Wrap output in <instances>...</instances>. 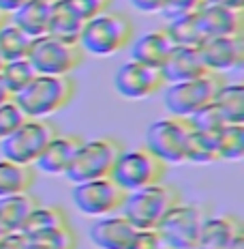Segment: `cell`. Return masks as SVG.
Masks as SVG:
<instances>
[{
  "label": "cell",
  "instance_id": "f546056e",
  "mask_svg": "<svg viewBox=\"0 0 244 249\" xmlns=\"http://www.w3.org/2000/svg\"><path fill=\"white\" fill-rule=\"evenodd\" d=\"M37 77V71L33 69V65L28 62V58H19V60H9L2 65L0 69V80L4 82L7 90L11 95H19L30 82Z\"/></svg>",
  "mask_w": 244,
  "mask_h": 249
},
{
  "label": "cell",
  "instance_id": "bcb514c9",
  "mask_svg": "<svg viewBox=\"0 0 244 249\" xmlns=\"http://www.w3.org/2000/svg\"><path fill=\"white\" fill-rule=\"evenodd\" d=\"M49 2H51V0H49Z\"/></svg>",
  "mask_w": 244,
  "mask_h": 249
},
{
  "label": "cell",
  "instance_id": "7a4b0ae2",
  "mask_svg": "<svg viewBox=\"0 0 244 249\" xmlns=\"http://www.w3.org/2000/svg\"><path fill=\"white\" fill-rule=\"evenodd\" d=\"M77 84L71 75H39L13 99L28 118H49L71 106Z\"/></svg>",
  "mask_w": 244,
  "mask_h": 249
},
{
  "label": "cell",
  "instance_id": "e0dca14e",
  "mask_svg": "<svg viewBox=\"0 0 244 249\" xmlns=\"http://www.w3.org/2000/svg\"><path fill=\"white\" fill-rule=\"evenodd\" d=\"M161 73H163L165 84H176V82H186V80L204 75L208 73V69L197 48L174 45L165 62L161 65Z\"/></svg>",
  "mask_w": 244,
  "mask_h": 249
},
{
  "label": "cell",
  "instance_id": "2e32d148",
  "mask_svg": "<svg viewBox=\"0 0 244 249\" xmlns=\"http://www.w3.org/2000/svg\"><path fill=\"white\" fill-rule=\"evenodd\" d=\"M135 232V228L122 213L98 217L90 226V241L97 249H129Z\"/></svg>",
  "mask_w": 244,
  "mask_h": 249
},
{
  "label": "cell",
  "instance_id": "60d3db41",
  "mask_svg": "<svg viewBox=\"0 0 244 249\" xmlns=\"http://www.w3.org/2000/svg\"><path fill=\"white\" fill-rule=\"evenodd\" d=\"M28 249H49V247L41 245V243H34V241H28Z\"/></svg>",
  "mask_w": 244,
  "mask_h": 249
},
{
  "label": "cell",
  "instance_id": "4dcf8cb0",
  "mask_svg": "<svg viewBox=\"0 0 244 249\" xmlns=\"http://www.w3.org/2000/svg\"><path fill=\"white\" fill-rule=\"evenodd\" d=\"M26 114L22 112V107L15 103V99H9L0 106V142L7 136H11L15 129L26 121Z\"/></svg>",
  "mask_w": 244,
  "mask_h": 249
},
{
  "label": "cell",
  "instance_id": "ab89813d",
  "mask_svg": "<svg viewBox=\"0 0 244 249\" xmlns=\"http://www.w3.org/2000/svg\"><path fill=\"white\" fill-rule=\"evenodd\" d=\"M227 249H244V234H242V236H238L236 241H233V243H231V245L227 247Z\"/></svg>",
  "mask_w": 244,
  "mask_h": 249
},
{
  "label": "cell",
  "instance_id": "7bdbcfd3",
  "mask_svg": "<svg viewBox=\"0 0 244 249\" xmlns=\"http://www.w3.org/2000/svg\"><path fill=\"white\" fill-rule=\"evenodd\" d=\"M2 234H4V228H2V226H0V236H2Z\"/></svg>",
  "mask_w": 244,
  "mask_h": 249
},
{
  "label": "cell",
  "instance_id": "d4e9b609",
  "mask_svg": "<svg viewBox=\"0 0 244 249\" xmlns=\"http://www.w3.org/2000/svg\"><path fill=\"white\" fill-rule=\"evenodd\" d=\"M212 107L225 124H244V86L225 82L216 92Z\"/></svg>",
  "mask_w": 244,
  "mask_h": 249
},
{
  "label": "cell",
  "instance_id": "8d00e7d4",
  "mask_svg": "<svg viewBox=\"0 0 244 249\" xmlns=\"http://www.w3.org/2000/svg\"><path fill=\"white\" fill-rule=\"evenodd\" d=\"M24 2H28V0H0V11H4L7 15H11L15 9H19Z\"/></svg>",
  "mask_w": 244,
  "mask_h": 249
},
{
  "label": "cell",
  "instance_id": "d6a6232c",
  "mask_svg": "<svg viewBox=\"0 0 244 249\" xmlns=\"http://www.w3.org/2000/svg\"><path fill=\"white\" fill-rule=\"evenodd\" d=\"M165 243L161 234L157 232V228H142L135 232L129 249H163Z\"/></svg>",
  "mask_w": 244,
  "mask_h": 249
},
{
  "label": "cell",
  "instance_id": "9a60e30c",
  "mask_svg": "<svg viewBox=\"0 0 244 249\" xmlns=\"http://www.w3.org/2000/svg\"><path fill=\"white\" fill-rule=\"evenodd\" d=\"M84 142L81 136H71V133H58L56 138L49 140L45 150L39 155V159L33 163L37 172L49 174V176H65L73 161L77 148Z\"/></svg>",
  "mask_w": 244,
  "mask_h": 249
},
{
  "label": "cell",
  "instance_id": "ffe728a7",
  "mask_svg": "<svg viewBox=\"0 0 244 249\" xmlns=\"http://www.w3.org/2000/svg\"><path fill=\"white\" fill-rule=\"evenodd\" d=\"M71 226L69 221V215L62 206H56V204H39L37 209L30 213V217L26 219L24 228L19 232L33 241V238H39V236H45L49 232H56L60 228H66Z\"/></svg>",
  "mask_w": 244,
  "mask_h": 249
},
{
  "label": "cell",
  "instance_id": "ee69618b",
  "mask_svg": "<svg viewBox=\"0 0 244 249\" xmlns=\"http://www.w3.org/2000/svg\"><path fill=\"white\" fill-rule=\"evenodd\" d=\"M2 65H4V62H2V58H0V69H2Z\"/></svg>",
  "mask_w": 244,
  "mask_h": 249
},
{
  "label": "cell",
  "instance_id": "277c9868",
  "mask_svg": "<svg viewBox=\"0 0 244 249\" xmlns=\"http://www.w3.org/2000/svg\"><path fill=\"white\" fill-rule=\"evenodd\" d=\"M227 82L221 73H208L193 77L186 82H176V84H165L163 88V106L169 116L191 118L206 106L214 101L219 88Z\"/></svg>",
  "mask_w": 244,
  "mask_h": 249
},
{
  "label": "cell",
  "instance_id": "8992f818",
  "mask_svg": "<svg viewBox=\"0 0 244 249\" xmlns=\"http://www.w3.org/2000/svg\"><path fill=\"white\" fill-rule=\"evenodd\" d=\"M165 174H167V163L154 153H150L146 146H137L122 148L110 176L127 194H131L144 187L163 183Z\"/></svg>",
  "mask_w": 244,
  "mask_h": 249
},
{
  "label": "cell",
  "instance_id": "4fadbf2b",
  "mask_svg": "<svg viewBox=\"0 0 244 249\" xmlns=\"http://www.w3.org/2000/svg\"><path fill=\"white\" fill-rule=\"evenodd\" d=\"M201 60L212 73H231L244 67V35L236 37H206L199 48Z\"/></svg>",
  "mask_w": 244,
  "mask_h": 249
},
{
  "label": "cell",
  "instance_id": "7c38bea8",
  "mask_svg": "<svg viewBox=\"0 0 244 249\" xmlns=\"http://www.w3.org/2000/svg\"><path fill=\"white\" fill-rule=\"evenodd\" d=\"M114 86H116L118 95L124 99L142 101L163 92L165 80L157 67L142 65L137 60H127L118 67L116 75H114Z\"/></svg>",
  "mask_w": 244,
  "mask_h": 249
},
{
  "label": "cell",
  "instance_id": "9c48e42d",
  "mask_svg": "<svg viewBox=\"0 0 244 249\" xmlns=\"http://www.w3.org/2000/svg\"><path fill=\"white\" fill-rule=\"evenodd\" d=\"M58 133L56 123H51L49 118H26L11 136L0 142V155L2 159H11L15 163L33 165L49 144V140Z\"/></svg>",
  "mask_w": 244,
  "mask_h": 249
},
{
  "label": "cell",
  "instance_id": "83f0119b",
  "mask_svg": "<svg viewBox=\"0 0 244 249\" xmlns=\"http://www.w3.org/2000/svg\"><path fill=\"white\" fill-rule=\"evenodd\" d=\"M214 136L219 161H240L244 157V124H225Z\"/></svg>",
  "mask_w": 244,
  "mask_h": 249
},
{
  "label": "cell",
  "instance_id": "30bf717a",
  "mask_svg": "<svg viewBox=\"0 0 244 249\" xmlns=\"http://www.w3.org/2000/svg\"><path fill=\"white\" fill-rule=\"evenodd\" d=\"M71 198H73V206L81 215L98 219V217L120 213L122 202L127 198V191L112 176H103V178L73 185Z\"/></svg>",
  "mask_w": 244,
  "mask_h": 249
},
{
  "label": "cell",
  "instance_id": "5bb4252c",
  "mask_svg": "<svg viewBox=\"0 0 244 249\" xmlns=\"http://www.w3.org/2000/svg\"><path fill=\"white\" fill-rule=\"evenodd\" d=\"M206 37H236L244 35V9L204 2L195 11Z\"/></svg>",
  "mask_w": 244,
  "mask_h": 249
},
{
  "label": "cell",
  "instance_id": "484cf974",
  "mask_svg": "<svg viewBox=\"0 0 244 249\" xmlns=\"http://www.w3.org/2000/svg\"><path fill=\"white\" fill-rule=\"evenodd\" d=\"M163 30L169 37L171 45H180V48H199L201 41L206 39V35H204V30H201L199 22H197L195 13L169 19Z\"/></svg>",
  "mask_w": 244,
  "mask_h": 249
},
{
  "label": "cell",
  "instance_id": "603a6c76",
  "mask_svg": "<svg viewBox=\"0 0 244 249\" xmlns=\"http://www.w3.org/2000/svg\"><path fill=\"white\" fill-rule=\"evenodd\" d=\"M9 22L17 26L30 39L48 35L49 24V0H28L9 15Z\"/></svg>",
  "mask_w": 244,
  "mask_h": 249
},
{
  "label": "cell",
  "instance_id": "836d02e7",
  "mask_svg": "<svg viewBox=\"0 0 244 249\" xmlns=\"http://www.w3.org/2000/svg\"><path fill=\"white\" fill-rule=\"evenodd\" d=\"M201 4H204V0H165L161 13L167 19H174V18H182V15L195 13Z\"/></svg>",
  "mask_w": 244,
  "mask_h": 249
},
{
  "label": "cell",
  "instance_id": "f1b7e54d",
  "mask_svg": "<svg viewBox=\"0 0 244 249\" xmlns=\"http://www.w3.org/2000/svg\"><path fill=\"white\" fill-rule=\"evenodd\" d=\"M30 41L33 39H30L26 33H22L17 26L7 22L2 28H0V58H2V62L26 58L28 48H30Z\"/></svg>",
  "mask_w": 244,
  "mask_h": 249
},
{
  "label": "cell",
  "instance_id": "e575fe53",
  "mask_svg": "<svg viewBox=\"0 0 244 249\" xmlns=\"http://www.w3.org/2000/svg\"><path fill=\"white\" fill-rule=\"evenodd\" d=\"M0 249H28V238L22 232H4L0 236Z\"/></svg>",
  "mask_w": 244,
  "mask_h": 249
},
{
  "label": "cell",
  "instance_id": "d590c367",
  "mask_svg": "<svg viewBox=\"0 0 244 249\" xmlns=\"http://www.w3.org/2000/svg\"><path fill=\"white\" fill-rule=\"evenodd\" d=\"M131 4L142 13H161L165 0H131Z\"/></svg>",
  "mask_w": 244,
  "mask_h": 249
},
{
  "label": "cell",
  "instance_id": "d6986e66",
  "mask_svg": "<svg viewBox=\"0 0 244 249\" xmlns=\"http://www.w3.org/2000/svg\"><path fill=\"white\" fill-rule=\"evenodd\" d=\"M131 60H137L142 65L148 67H157L161 69V65L165 62L167 54L171 52V41L165 35V30H150V33H144L142 37H135L131 41Z\"/></svg>",
  "mask_w": 244,
  "mask_h": 249
},
{
  "label": "cell",
  "instance_id": "52a82bcc",
  "mask_svg": "<svg viewBox=\"0 0 244 249\" xmlns=\"http://www.w3.org/2000/svg\"><path fill=\"white\" fill-rule=\"evenodd\" d=\"M80 43L58 39L54 35H41L30 41L26 58L39 75H71L84 62Z\"/></svg>",
  "mask_w": 244,
  "mask_h": 249
},
{
  "label": "cell",
  "instance_id": "8fae6325",
  "mask_svg": "<svg viewBox=\"0 0 244 249\" xmlns=\"http://www.w3.org/2000/svg\"><path fill=\"white\" fill-rule=\"evenodd\" d=\"M193 124L189 118L165 116L154 121L146 131V146L165 163H184V148Z\"/></svg>",
  "mask_w": 244,
  "mask_h": 249
},
{
  "label": "cell",
  "instance_id": "6da1fadb",
  "mask_svg": "<svg viewBox=\"0 0 244 249\" xmlns=\"http://www.w3.org/2000/svg\"><path fill=\"white\" fill-rule=\"evenodd\" d=\"M135 39V26L133 19L122 11H107L98 13L97 18L88 19L80 35V48L84 54L97 56V58H107L118 52L127 50Z\"/></svg>",
  "mask_w": 244,
  "mask_h": 249
},
{
  "label": "cell",
  "instance_id": "1f68e13d",
  "mask_svg": "<svg viewBox=\"0 0 244 249\" xmlns=\"http://www.w3.org/2000/svg\"><path fill=\"white\" fill-rule=\"evenodd\" d=\"M71 7L75 9V13L80 15L84 22H88V19L97 18L98 13L107 11L112 4V0H69Z\"/></svg>",
  "mask_w": 244,
  "mask_h": 249
},
{
  "label": "cell",
  "instance_id": "ba28073f",
  "mask_svg": "<svg viewBox=\"0 0 244 249\" xmlns=\"http://www.w3.org/2000/svg\"><path fill=\"white\" fill-rule=\"evenodd\" d=\"M212 209L208 204H176L159 221L157 232L163 238L165 247L171 249H195L199 245L201 228L210 217Z\"/></svg>",
  "mask_w": 244,
  "mask_h": 249
},
{
  "label": "cell",
  "instance_id": "f35d334b",
  "mask_svg": "<svg viewBox=\"0 0 244 249\" xmlns=\"http://www.w3.org/2000/svg\"><path fill=\"white\" fill-rule=\"evenodd\" d=\"M9 99H13V95L7 90V86H4V82L0 80V106H2L4 101H9Z\"/></svg>",
  "mask_w": 244,
  "mask_h": 249
},
{
  "label": "cell",
  "instance_id": "3957f363",
  "mask_svg": "<svg viewBox=\"0 0 244 249\" xmlns=\"http://www.w3.org/2000/svg\"><path fill=\"white\" fill-rule=\"evenodd\" d=\"M180 202H182L180 189L163 180V183L150 185V187H144V189L127 194L120 213L137 230H142V228H157L159 221Z\"/></svg>",
  "mask_w": 244,
  "mask_h": 249
},
{
  "label": "cell",
  "instance_id": "b9f144b4",
  "mask_svg": "<svg viewBox=\"0 0 244 249\" xmlns=\"http://www.w3.org/2000/svg\"><path fill=\"white\" fill-rule=\"evenodd\" d=\"M7 22H9V15L4 13V11H0V28H2V26L7 24Z\"/></svg>",
  "mask_w": 244,
  "mask_h": 249
},
{
  "label": "cell",
  "instance_id": "5b68a950",
  "mask_svg": "<svg viewBox=\"0 0 244 249\" xmlns=\"http://www.w3.org/2000/svg\"><path fill=\"white\" fill-rule=\"evenodd\" d=\"M122 148L124 144L118 138H112V136L84 140L80 144V148H77L65 178L69 183L77 185V183H86V180L110 176Z\"/></svg>",
  "mask_w": 244,
  "mask_h": 249
},
{
  "label": "cell",
  "instance_id": "7402d4cb",
  "mask_svg": "<svg viewBox=\"0 0 244 249\" xmlns=\"http://www.w3.org/2000/svg\"><path fill=\"white\" fill-rule=\"evenodd\" d=\"M39 204V198L30 191L4 196V198H0V226L4 228V232H19L26 219L30 217V213Z\"/></svg>",
  "mask_w": 244,
  "mask_h": 249
},
{
  "label": "cell",
  "instance_id": "f6af8a7d",
  "mask_svg": "<svg viewBox=\"0 0 244 249\" xmlns=\"http://www.w3.org/2000/svg\"><path fill=\"white\" fill-rule=\"evenodd\" d=\"M163 249H171V247H163Z\"/></svg>",
  "mask_w": 244,
  "mask_h": 249
},
{
  "label": "cell",
  "instance_id": "ac0fdd59",
  "mask_svg": "<svg viewBox=\"0 0 244 249\" xmlns=\"http://www.w3.org/2000/svg\"><path fill=\"white\" fill-rule=\"evenodd\" d=\"M242 221L233 213H221V215H212L206 219L204 228H201L199 245L206 249H227L236 241L238 236H242Z\"/></svg>",
  "mask_w": 244,
  "mask_h": 249
},
{
  "label": "cell",
  "instance_id": "74e56055",
  "mask_svg": "<svg viewBox=\"0 0 244 249\" xmlns=\"http://www.w3.org/2000/svg\"><path fill=\"white\" fill-rule=\"evenodd\" d=\"M210 4H223V7H231V9H244V0H204Z\"/></svg>",
  "mask_w": 244,
  "mask_h": 249
},
{
  "label": "cell",
  "instance_id": "44dd1931",
  "mask_svg": "<svg viewBox=\"0 0 244 249\" xmlns=\"http://www.w3.org/2000/svg\"><path fill=\"white\" fill-rule=\"evenodd\" d=\"M84 19L75 13L69 0H51L49 2V24H48V35H54L58 39L73 41L77 43L84 28Z\"/></svg>",
  "mask_w": 244,
  "mask_h": 249
},
{
  "label": "cell",
  "instance_id": "4316f807",
  "mask_svg": "<svg viewBox=\"0 0 244 249\" xmlns=\"http://www.w3.org/2000/svg\"><path fill=\"white\" fill-rule=\"evenodd\" d=\"M184 161L189 163H212L219 161L216 155V136L210 131H201V129H191L189 138H186L184 148Z\"/></svg>",
  "mask_w": 244,
  "mask_h": 249
},
{
  "label": "cell",
  "instance_id": "cb8c5ba5",
  "mask_svg": "<svg viewBox=\"0 0 244 249\" xmlns=\"http://www.w3.org/2000/svg\"><path fill=\"white\" fill-rule=\"evenodd\" d=\"M37 180V170L33 165L15 163L11 159H0V198L30 191Z\"/></svg>",
  "mask_w": 244,
  "mask_h": 249
}]
</instances>
